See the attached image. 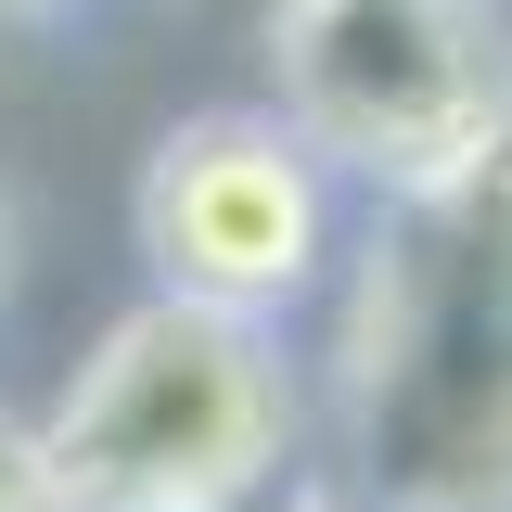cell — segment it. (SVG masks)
<instances>
[{
  "label": "cell",
  "mask_w": 512,
  "mask_h": 512,
  "mask_svg": "<svg viewBox=\"0 0 512 512\" xmlns=\"http://www.w3.org/2000/svg\"><path fill=\"white\" fill-rule=\"evenodd\" d=\"M0 269H13V205H0Z\"/></svg>",
  "instance_id": "obj_7"
},
{
  "label": "cell",
  "mask_w": 512,
  "mask_h": 512,
  "mask_svg": "<svg viewBox=\"0 0 512 512\" xmlns=\"http://www.w3.org/2000/svg\"><path fill=\"white\" fill-rule=\"evenodd\" d=\"M295 448L308 372L269 320L141 295L26 423V474L52 512H269L295 487Z\"/></svg>",
  "instance_id": "obj_2"
},
{
  "label": "cell",
  "mask_w": 512,
  "mask_h": 512,
  "mask_svg": "<svg viewBox=\"0 0 512 512\" xmlns=\"http://www.w3.org/2000/svg\"><path fill=\"white\" fill-rule=\"evenodd\" d=\"M128 244L154 269V295L218 320H282L333 295V256H346V180L320 167L269 103H205L141 154L128 192Z\"/></svg>",
  "instance_id": "obj_4"
},
{
  "label": "cell",
  "mask_w": 512,
  "mask_h": 512,
  "mask_svg": "<svg viewBox=\"0 0 512 512\" xmlns=\"http://www.w3.org/2000/svg\"><path fill=\"white\" fill-rule=\"evenodd\" d=\"M269 116L372 205L512 154V0H269Z\"/></svg>",
  "instance_id": "obj_3"
},
{
  "label": "cell",
  "mask_w": 512,
  "mask_h": 512,
  "mask_svg": "<svg viewBox=\"0 0 512 512\" xmlns=\"http://www.w3.org/2000/svg\"><path fill=\"white\" fill-rule=\"evenodd\" d=\"M0 512H52L39 474H26V436H13V423H0Z\"/></svg>",
  "instance_id": "obj_5"
},
{
  "label": "cell",
  "mask_w": 512,
  "mask_h": 512,
  "mask_svg": "<svg viewBox=\"0 0 512 512\" xmlns=\"http://www.w3.org/2000/svg\"><path fill=\"white\" fill-rule=\"evenodd\" d=\"M77 0H0V26H64Z\"/></svg>",
  "instance_id": "obj_6"
},
{
  "label": "cell",
  "mask_w": 512,
  "mask_h": 512,
  "mask_svg": "<svg viewBox=\"0 0 512 512\" xmlns=\"http://www.w3.org/2000/svg\"><path fill=\"white\" fill-rule=\"evenodd\" d=\"M333 512H512V154L333 256Z\"/></svg>",
  "instance_id": "obj_1"
}]
</instances>
